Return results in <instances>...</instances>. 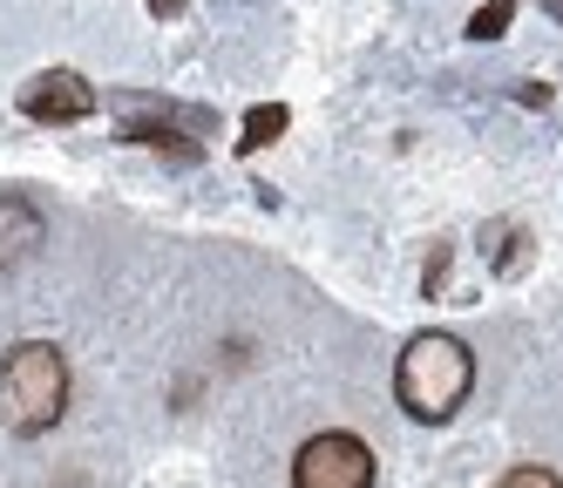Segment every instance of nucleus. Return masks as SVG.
<instances>
[{
  "label": "nucleus",
  "instance_id": "f257e3e1",
  "mask_svg": "<svg viewBox=\"0 0 563 488\" xmlns=\"http://www.w3.org/2000/svg\"><path fill=\"white\" fill-rule=\"evenodd\" d=\"M475 387V353L455 333H415L408 353L394 366V400L415 421H449Z\"/></svg>",
  "mask_w": 563,
  "mask_h": 488
},
{
  "label": "nucleus",
  "instance_id": "f03ea898",
  "mask_svg": "<svg viewBox=\"0 0 563 488\" xmlns=\"http://www.w3.org/2000/svg\"><path fill=\"white\" fill-rule=\"evenodd\" d=\"M68 407V359L42 340L14 346L0 359V421L14 434H48Z\"/></svg>",
  "mask_w": 563,
  "mask_h": 488
},
{
  "label": "nucleus",
  "instance_id": "7ed1b4c3",
  "mask_svg": "<svg viewBox=\"0 0 563 488\" xmlns=\"http://www.w3.org/2000/svg\"><path fill=\"white\" fill-rule=\"evenodd\" d=\"M292 488H374V447L360 434H312L292 455Z\"/></svg>",
  "mask_w": 563,
  "mask_h": 488
},
{
  "label": "nucleus",
  "instance_id": "20e7f679",
  "mask_svg": "<svg viewBox=\"0 0 563 488\" xmlns=\"http://www.w3.org/2000/svg\"><path fill=\"white\" fill-rule=\"evenodd\" d=\"M21 115L27 122H82V115H96V81H82L75 68H42L21 89Z\"/></svg>",
  "mask_w": 563,
  "mask_h": 488
},
{
  "label": "nucleus",
  "instance_id": "39448f33",
  "mask_svg": "<svg viewBox=\"0 0 563 488\" xmlns=\"http://www.w3.org/2000/svg\"><path fill=\"white\" fill-rule=\"evenodd\" d=\"M42 211H34L27 197H0V271H14L27 265L34 252H42Z\"/></svg>",
  "mask_w": 563,
  "mask_h": 488
},
{
  "label": "nucleus",
  "instance_id": "423d86ee",
  "mask_svg": "<svg viewBox=\"0 0 563 488\" xmlns=\"http://www.w3.org/2000/svg\"><path fill=\"white\" fill-rule=\"evenodd\" d=\"M286 102H265V109H252L245 115V136H238V156H258L265 143H278V136H286Z\"/></svg>",
  "mask_w": 563,
  "mask_h": 488
},
{
  "label": "nucleus",
  "instance_id": "0eeeda50",
  "mask_svg": "<svg viewBox=\"0 0 563 488\" xmlns=\"http://www.w3.org/2000/svg\"><path fill=\"white\" fill-rule=\"evenodd\" d=\"M516 21V0H482V8L468 14V41H503Z\"/></svg>",
  "mask_w": 563,
  "mask_h": 488
},
{
  "label": "nucleus",
  "instance_id": "6e6552de",
  "mask_svg": "<svg viewBox=\"0 0 563 488\" xmlns=\"http://www.w3.org/2000/svg\"><path fill=\"white\" fill-rule=\"evenodd\" d=\"M496 488H563V481H556L550 468H509V475H503Z\"/></svg>",
  "mask_w": 563,
  "mask_h": 488
},
{
  "label": "nucleus",
  "instance_id": "1a4fd4ad",
  "mask_svg": "<svg viewBox=\"0 0 563 488\" xmlns=\"http://www.w3.org/2000/svg\"><path fill=\"white\" fill-rule=\"evenodd\" d=\"M150 14H184V0H150Z\"/></svg>",
  "mask_w": 563,
  "mask_h": 488
},
{
  "label": "nucleus",
  "instance_id": "9d476101",
  "mask_svg": "<svg viewBox=\"0 0 563 488\" xmlns=\"http://www.w3.org/2000/svg\"><path fill=\"white\" fill-rule=\"evenodd\" d=\"M537 8H550V14H556V21H563V0H537Z\"/></svg>",
  "mask_w": 563,
  "mask_h": 488
}]
</instances>
